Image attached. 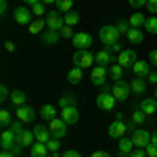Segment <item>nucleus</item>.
Here are the masks:
<instances>
[{
  "instance_id": "nucleus-1",
  "label": "nucleus",
  "mask_w": 157,
  "mask_h": 157,
  "mask_svg": "<svg viewBox=\"0 0 157 157\" xmlns=\"http://www.w3.org/2000/svg\"><path fill=\"white\" fill-rule=\"evenodd\" d=\"M117 38H120V32H117V27H115V25H105V27H101V32H98V40H101L105 46L115 44V42H117Z\"/></svg>"
},
{
  "instance_id": "nucleus-2",
  "label": "nucleus",
  "mask_w": 157,
  "mask_h": 157,
  "mask_svg": "<svg viewBox=\"0 0 157 157\" xmlns=\"http://www.w3.org/2000/svg\"><path fill=\"white\" fill-rule=\"evenodd\" d=\"M115 105H117V98L113 97V92H109V90H103L97 97V107L103 109V111H113Z\"/></svg>"
},
{
  "instance_id": "nucleus-3",
  "label": "nucleus",
  "mask_w": 157,
  "mask_h": 157,
  "mask_svg": "<svg viewBox=\"0 0 157 157\" xmlns=\"http://www.w3.org/2000/svg\"><path fill=\"white\" fill-rule=\"evenodd\" d=\"M94 55L90 52V50H75L73 52V63H75V67H92L94 65Z\"/></svg>"
},
{
  "instance_id": "nucleus-4",
  "label": "nucleus",
  "mask_w": 157,
  "mask_h": 157,
  "mask_svg": "<svg viewBox=\"0 0 157 157\" xmlns=\"http://www.w3.org/2000/svg\"><path fill=\"white\" fill-rule=\"evenodd\" d=\"M46 27L52 32H61L65 27V15H61L59 11H52L46 15Z\"/></svg>"
},
{
  "instance_id": "nucleus-5",
  "label": "nucleus",
  "mask_w": 157,
  "mask_h": 157,
  "mask_svg": "<svg viewBox=\"0 0 157 157\" xmlns=\"http://www.w3.org/2000/svg\"><path fill=\"white\" fill-rule=\"evenodd\" d=\"M113 97L117 98V101H128V97H130V84L126 82V80H115L113 82Z\"/></svg>"
},
{
  "instance_id": "nucleus-6",
  "label": "nucleus",
  "mask_w": 157,
  "mask_h": 157,
  "mask_svg": "<svg viewBox=\"0 0 157 157\" xmlns=\"http://www.w3.org/2000/svg\"><path fill=\"white\" fill-rule=\"evenodd\" d=\"M130 138H132L134 147H140V149H145V147L151 145V132H147V130H140V128L132 130Z\"/></svg>"
},
{
  "instance_id": "nucleus-7",
  "label": "nucleus",
  "mask_w": 157,
  "mask_h": 157,
  "mask_svg": "<svg viewBox=\"0 0 157 157\" xmlns=\"http://www.w3.org/2000/svg\"><path fill=\"white\" fill-rule=\"evenodd\" d=\"M13 17H15V21L19 25H29L34 21V13H32V9H27V6H17L13 11Z\"/></svg>"
},
{
  "instance_id": "nucleus-8",
  "label": "nucleus",
  "mask_w": 157,
  "mask_h": 157,
  "mask_svg": "<svg viewBox=\"0 0 157 157\" xmlns=\"http://www.w3.org/2000/svg\"><path fill=\"white\" fill-rule=\"evenodd\" d=\"M48 130L50 134H52V138H63L65 136V132H67V124L61 120V117H55V120H50L48 121Z\"/></svg>"
},
{
  "instance_id": "nucleus-9",
  "label": "nucleus",
  "mask_w": 157,
  "mask_h": 157,
  "mask_svg": "<svg viewBox=\"0 0 157 157\" xmlns=\"http://www.w3.org/2000/svg\"><path fill=\"white\" fill-rule=\"evenodd\" d=\"M136 52H134L132 48H128V50H121L120 55H117V59H115V63H120L124 69H130L134 63H136Z\"/></svg>"
},
{
  "instance_id": "nucleus-10",
  "label": "nucleus",
  "mask_w": 157,
  "mask_h": 157,
  "mask_svg": "<svg viewBox=\"0 0 157 157\" xmlns=\"http://www.w3.org/2000/svg\"><path fill=\"white\" fill-rule=\"evenodd\" d=\"M61 120L65 121L67 126H73V124H78V121H80V111H78V107L73 105V107L61 109Z\"/></svg>"
},
{
  "instance_id": "nucleus-11",
  "label": "nucleus",
  "mask_w": 157,
  "mask_h": 157,
  "mask_svg": "<svg viewBox=\"0 0 157 157\" xmlns=\"http://www.w3.org/2000/svg\"><path fill=\"white\" fill-rule=\"evenodd\" d=\"M71 42L78 50H88V46H92V36L86 34V32H80V34H75L71 38Z\"/></svg>"
},
{
  "instance_id": "nucleus-12",
  "label": "nucleus",
  "mask_w": 157,
  "mask_h": 157,
  "mask_svg": "<svg viewBox=\"0 0 157 157\" xmlns=\"http://www.w3.org/2000/svg\"><path fill=\"white\" fill-rule=\"evenodd\" d=\"M126 130H128V124H126V121L113 120V124L109 126L107 134L111 136V138H124V136H126Z\"/></svg>"
},
{
  "instance_id": "nucleus-13",
  "label": "nucleus",
  "mask_w": 157,
  "mask_h": 157,
  "mask_svg": "<svg viewBox=\"0 0 157 157\" xmlns=\"http://www.w3.org/2000/svg\"><path fill=\"white\" fill-rule=\"evenodd\" d=\"M17 143V134L13 132L11 128H6V130H2V136H0V145L4 151H11V147Z\"/></svg>"
},
{
  "instance_id": "nucleus-14",
  "label": "nucleus",
  "mask_w": 157,
  "mask_h": 157,
  "mask_svg": "<svg viewBox=\"0 0 157 157\" xmlns=\"http://www.w3.org/2000/svg\"><path fill=\"white\" fill-rule=\"evenodd\" d=\"M132 73H134V78H143V80H147V75L151 73V67H149L147 61H136V63L132 65Z\"/></svg>"
},
{
  "instance_id": "nucleus-15",
  "label": "nucleus",
  "mask_w": 157,
  "mask_h": 157,
  "mask_svg": "<svg viewBox=\"0 0 157 157\" xmlns=\"http://www.w3.org/2000/svg\"><path fill=\"white\" fill-rule=\"evenodd\" d=\"M15 115H17V120H19V121H34L36 111H34L32 107H27V105H23V107H17Z\"/></svg>"
},
{
  "instance_id": "nucleus-16",
  "label": "nucleus",
  "mask_w": 157,
  "mask_h": 157,
  "mask_svg": "<svg viewBox=\"0 0 157 157\" xmlns=\"http://www.w3.org/2000/svg\"><path fill=\"white\" fill-rule=\"evenodd\" d=\"M107 67H103V65H97V67H92V82L94 86H105V78H107Z\"/></svg>"
},
{
  "instance_id": "nucleus-17",
  "label": "nucleus",
  "mask_w": 157,
  "mask_h": 157,
  "mask_svg": "<svg viewBox=\"0 0 157 157\" xmlns=\"http://www.w3.org/2000/svg\"><path fill=\"white\" fill-rule=\"evenodd\" d=\"M94 59H97L98 65H103V67H111L115 61H113V55L109 52L107 48H103V50H98L97 55H94Z\"/></svg>"
},
{
  "instance_id": "nucleus-18",
  "label": "nucleus",
  "mask_w": 157,
  "mask_h": 157,
  "mask_svg": "<svg viewBox=\"0 0 157 157\" xmlns=\"http://www.w3.org/2000/svg\"><path fill=\"white\" fill-rule=\"evenodd\" d=\"M61 34L59 32H52V29H46V32H42V36H40V40H42V44H46V46H55L57 42H59Z\"/></svg>"
},
{
  "instance_id": "nucleus-19",
  "label": "nucleus",
  "mask_w": 157,
  "mask_h": 157,
  "mask_svg": "<svg viewBox=\"0 0 157 157\" xmlns=\"http://www.w3.org/2000/svg\"><path fill=\"white\" fill-rule=\"evenodd\" d=\"M130 90H132L134 94L143 97V94L147 92V80H143V78H134V80H130Z\"/></svg>"
},
{
  "instance_id": "nucleus-20",
  "label": "nucleus",
  "mask_w": 157,
  "mask_h": 157,
  "mask_svg": "<svg viewBox=\"0 0 157 157\" xmlns=\"http://www.w3.org/2000/svg\"><path fill=\"white\" fill-rule=\"evenodd\" d=\"M34 134H36V143H44V145L52 138V134H50V130L46 126H36L34 128Z\"/></svg>"
},
{
  "instance_id": "nucleus-21",
  "label": "nucleus",
  "mask_w": 157,
  "mask_h": 157,
  "mask_svg": "<svg viewBox=\"0 0 157 157\" xmlns=\"http://www.w3.org/2000/svg\"><path fill=\"white\" fill-rule=\"evenodd\" d=\"M140 109L145 111L147 115H153L157 111V98L155 97H147V98H143L140 101Z\"/></svg>"
},
{
  "instance_id": "nucleus-22",
  "label": "nucleus",
  "mask_w": 157,
  "mask_h": 157,
  "mask_svg": "<svg viewBox=\"0 0 157 157\" xmlns=\"http://www.w3.org/2000/svg\"><path fill=\"white\" fill-rule=\"evenodd\" d=\"M17 143H21L23 147H34V143H36V134H34V130H23V132L17 136Z\"/></svg>"
},
{
  "instance_id": "nucleus-23",
  "label": "nucleus",
  "mask_w": 157,
  "mask_h": 157,
  "mask_svg": "<svg viewBox=\"0 0 157 157\" xmlns=\"http://www.w3.org/2000/svg\"><path fill=\"white\" fill-rule=\"evenodd\" d=\"M29 153H32V157H48L50 151L44 143H34V147H29Z\"/></svg>"
},
{
  "instance_id": "nucleus-24",
  "label": "nucleus",
  "mask_w": 157,
  "mask_h": 157,
  "mask_svg": "<svg viewBox=\"0 0 157 157\" xmlns=\"http://www.w3.org/2000/svg\"><path fill=\"white\" fill-rule=\"evenodd\" d=\"M134 151V143H132V138H120V155L124 157V155H130Z\"/></svg>"
},
{
  "instance_id": "nucleus-25",
  "label": "nucleus",
  "mask_w": 157,
  "mask_h": 157,
  "mask_svg": "<svg viewBox=\"0 0 157 157\" xmlns=\"http://www.w3.org/2000/svg\"><path fill=\"white\" fill-rule=\"evenodd\" d=\"M126 38L132 42V44H140L143 40H145V34H143V29H136V27H130V32L126 34Z\"/></svg>"
},
{
  "instance_id": "nucleus-26",
  "label": "nucleus",
  "mask_w": 157,
  "mask_h": 157,
  "mask_svg": "<svg viewBox=\"0 0 157 157\" xmlns=\"http://www.w3.org/2000/svg\"><path fill=\"white\" fill-rule=\"evenodd\" d=\"M9 101L13 103V107H23L25 105V92L23 90H13Z\"/></svg>"
},
{
  "instance_id": "nucleus-27",
  "label": "nucleus",
  "mask_w": 157,
  "mask_h": 157,
  "mask_svg": "<svg viewBox=\"0 0 157 157\" xmlns=\"http://www.w3.org/2000/svg\"><path fill=\"white\" fill-rule=\"evenodd\" d=\"M147 117H149V115H147V113H145V111H143L140 107H138V109H134L132 113H130V120H132L134 124H136V126H143V124L147 121Z\"/></svg>"
},
{
  "instance_id": "nucleus-28",
  "label": "nucleus",
  "mask_w": 157,
  "mask_h": 157,
  "mask_svg": "<svg viewBox=\"0 0 157 157\" xmlns=\"http://www.w3.org/2000/svg\"><path fill=\"white\" fill-rule=\"evenodd\" d=\"M128 23H130V27L143 29V27H145V23H147V19L143 17V15H140V13H134L132 17H130V21H128Z\"/></svg>"
},
{
  "instance_id": "nucleus-29",
  "label": "nucleus",
  "mask_w": 157,
  "mask_h": 157,
  "mask_svg": "<svg viewBox=\"0 0 157 157\" xmlns=\"http://www.w3.org/2000/svg\"><path fill=\"white\" fill-rule=\"evenodd\" d=\"M40 115H42V120L50 121V120H55V117H57V109L52 107V105H44V107L40 109Z\"/></svg>"
},
{
  "instance_id": "nucleus-30",
  "label": "nucleus",
  "mask_w": 157,
  "mask_h": 157,
  "mask_svg": "<svg viewBox=\"0 0 157 157\" xmlns=\"http://www.w3.org/2000/svg\"><path fill=\"white\" fill-rule=\"evenodd\" d=\"M27 27H29V34H42V29L46 27V21L44 19H34Z\"/></svg>"
},
{
  "instance_id": "nucleus-31",
  "label": "nucleus",
  "mask_w": 157,
  "mask_h": 157,
  "mask_svg": "<svg viewBox=\"0 0 157 157\" xmlns=\"http://www.w3.org/2000/svg\"><path fill=\"white\" fill-rule=\"evenodd\" d=\"M107 71H109V78H111V80H121V75H124V67H121L120 63H113Z\"/></svg>"
},
{
  "instance_id": "nucleus-32",
  "label": "nucleus",
  "mask_w": 157,
  "mask_h": 157,
  "mask_svg": "<svg viewBox=\"0 0 157 157\" xmlns=\"http://www.w3.org/2000/svg\"><path fill=\"white\" fill-rule=\"evenodd\" d=\"M82 75H84V73H82V67H73L71 71L67 73V80H69L71 84H80V82H82Z\"/></svg>"
},
{
  "instance_id": "nucleus-33",
  "label": "nucleus",
  "mask_w": 157,
  "mask_h": 157,
  "mask_svg": "<svg viewBox=\"0 0 157 157\" xmlns=\"http://www.w3.org/2000/svg\"><path fill=\"white\" fill-rule=\"evenodd\" d=\"M75 105V97L73 94H63V97H59V107L65 109V107H73Z\"/></svg>"
},
{
  "instance_id": "nucleus-34",
  "label": "nucleus",
  "mask_w": 157,
  "mask_h": 157,
  "mask_svg": "<svg viewBox=\"0 0 157 157\" xmlns=\"http://www.w3.org/2000/svg\"><path fill=\"white\" fill-rule=\"evenodd\" d=\"M55 4H57V11L65 15V13H69V11H71V6H73V0H57Z\"/></svg>"
},
{
  "instance_id": "nucleus-35",
  "label": "nucleus",
  "mask_w": 157,
  "mask_h": 157,
  "mask_svg": "<svg viewBox=\"0 0 157 157\" xmlns=\"http://www.w3.org/2000/svg\"><path fill=\"white\" fill-rule=\"evenodd\" d=\"M0 124H2V128H9V126L13 124L11 111H6V109H2V111H0Z\"/></svg>"
},
{
  "instance_id": "nucleus-36",
  "label": "nucleus",
  "mask_w": 157,
  "mask_h": 157,
  "mask_svg": "<svg viewBox=\"0 0 157 157\" xmlns=\"http://www.w3.org/2000/svg\"><path fill=\"white\" fill-rule=\"evenodd\" d=\"M80 23V15L78 13H65V25H69V27H73V25Z\"/></svg>"
},
{
  "instance_id": "nucleus-37",
  "label": "nucleus",
  "mask_w": 157,
  "mask_h": 157,
  "mask_svg": "<svg viewBox=\"0 0 157 157\" xmlns=\"http://www.w3.org/2000/svg\"><path fill=\"white\" fill-rule=\"evenodd\" d=\"M32 13H34V17H36V19H42V15L46 13V4H44V2L34 4V6H32Z\"/></svg>"
},
{
  "instance_id": "nucleus-38",
  "label": "nucleus",
  "mask_w": 157,
  "mask_h": 157,
  "mask_svg": "<svg viewBox=\"0 0 157 157\" xmlns=\"http://www.w3.org/2000/svg\"><path fill=\"white\" fill-rule=\"evenodd\" d=\"M145 27H147V32H149V34H157V17H155V15L147 19Z\"/></svg>"
},
{
  "instance_id": "nucleus-39",
  "label": "nucleus",
  "mask_w": 157,
  "mask_h": 157,
  "mask_svg": "<svg viewBox=\"0 0 157 157\" xmlns=\"http://www.w3.org/2000/svg\"><path fill=\"white\" fill-rule=\"evenodd\" d=\"M115 27H117V32H120V36H121V34L126 36V34L130 32V23H128V21H124V19H121V21H120L117 25H115Z\"/></svg>"
},
{
  "instance_id": "nucleus-40",
  "label": "nucleus",
  "mask_w": 157,
  "mask_h": 157,
  "mask_svg": "<svg viewBox=\"0 0 157 157\" xmlns=\"http://www.w3.org/2000/svg\"><path fill=\"white\" fill-rule=\"evenodd\" d=\"M59 34H61V38H73V36H75V32H73V27H69V25H65V27L61 29Z\"/></svg>"
},
{
  "instance_id": "nucleus-41",
  "label": "nucleus",
  "mask_w": 157,
  "mask_h": 157,
  "mask_svg": "<svg viewBox=\"0 0 157 157\" xmlns=\"http://www.w3.org/2000/svg\"><path fill=\"white\" fill-rule=\"evenodd\" d=\"M21 124H23V121L15 120V121H13V124H11V126H9V128H11V130H13V132H15V134H17V136H19V134L23 132V128H21Z\"/></svg>"
},
{
  "instance_id": "nucleus-42",
  "label": "nucleus",
  "mask_w": 157,
  "mask_h": 157,
  "mask_svg": "<svg viewBox=\"0 0 157 157\" xmlns=\"http://www.w3.org/2000/svg\"><path fill=\"white\" fill-rule=\"evenodd\" d=\"M46 147H48V151L50 153H52V151H59V138H50L48 143H46Z\"/></svg>"
},
{
  "instance_id": "nucleus-43",
  "label": "nucleus",
  "mask_w": 157,
  "mask_h": 157,
  "mask_svg": "<svg viewBox=\"0 0 157 157\" xmlns=\"http://www.w3.org/2000/svg\"><path fill=\"white\" fill-rule=\"evenodd\" d=\"M105 48H107L109 52H111V55H120L121 50H124V48L120 46V42H115V44H111V46H105Z\"/></svg>"
},
{
  "instance_id": "nucleus-44",
  "label": "nucleus",
  "mask_w": 157,
  "mask_h": 157,
  "mask_svg": "<svg viewBox=\"0 0 157 157\" xmlns=\"http://www.w3.org/2000/svg\"><path fill=\"white\" fill-rule=\"evenodd\" d=\"M0 101H6V98H11V92H9V88H6V84H2L0 86Z\"/></svg>"
},
{
  "instance_id": "nucleus-45",
  "label": "nucleus",
  "mask_w": 157,
  "mask_h": 157,
  "mask_svg": "<svg viewBox=\"0 0 157 157\" xmlns=\"http://www.w3.org/2000/svg\"><path fill=\"white\" fill-rule=\"evenodd\" d=\"M130 157H147V151H145V149H140V147H136L132 153H130Z\"/></svg>"
},
{
  "instance_id": "nucleus-46",
  "label": "nucleus",
  "mask_w": 157,
  "mask_h": 157,
  "mask_svg": "<svg viewBox=\"0 0 157 157\" xmlns=\"http://www.w3.org/2000/svg\"><path fill=\"white\" fill-rule=\"evenodd\" d=\"M145 151H147V157H157V147L155 145L145 147Z\"/></svg>"
},
{
  "instance_id": "nucleus-47",
  "label": "nucleus",
  "mask_w": 157,
  "mask_h": 157,
  "mask_svg": "<svg viewBox=\"0 0 157 157\" xmlns=\"http://www.w3.org/2000/svg\"><path fill=\"white\" fill-rule=\"evenodd\" d=\"M147 11L157 13V0H147Z\"/></svg>"
},
{
  "instance_id": "nucleus-48",
  "label": "nucleus",
  "mask_w": 157,
  "mask_h": 157,
  "mask_svg": "<svg viewBox=\"0 0 157 157\" xmlns=\"http://www.w3.org/2000/svg\"><path fill=\"white\" fill-rule=\"evenodd\" d=\"M147 84H151V86H157V73H155V71H151L149 75H147Z\"/></svg>"
},
{
  "instance_id": "nucleus-49",
  "label": "nucleus",
  "mask_w": 157,
  "mask_h": 157,
  "mask_svg": "<svg viewBox=\"0 0 157 157\" xmlns=\"http://www.w3.org/2000/svg\"><path fill=\"white\" fill-rule=\"evenodd\" d=\"M128 2H130L132 9H140V6H145V4H147V0H128Z\"/></svg>"
},
{
  "instance_id": "nucleus-50",
  "label": "nucleus",
  "mask_w": 157,
  "mask_h": 157,
  "mask_svg": "<svg viewBox=\"0 0 157 157\" xmlns=\"http://www.w3.org/2000/svg\"><path fill=\"white\" fill-rule=\"evenodd\" d=\"M149 61H151V65L157 67V48H153L151 52H149Z\"/></svg>"
},
{
  "instance_id": "nucleus-51",
  "label": "nucleus",
  "mask_w": 157,
  "mask_h": 157,
  "mask_svg": "<svg viewBox=\"0 0 157 157\" xmlns=\"http://www.w3.org/2000/svg\"><path fill=\"white\" fill-rule=\"evenodd\" d=\"M15 48H17V46H15V42H11V40H6V42H4V50H6V52H15Z\"/></svg>"
},
{
  "instance_id": "nucleus-52",
  "label": "nucleus",
  "mask_w": 157,
  "mask_h": 157,
  "mask_svg": "<svg viewBox=\"0 0 157 157\" xmlns=\"http://www.w3.org/2000/svg\"><path fill=\"white\" fill-rule=\"evenodd\" d=\"M21 147H23L21 143H15V145L11 147V153L13 155H19V153H21Z\"/></svg>"
},
{
  "instance_id": "nucleus-53",
  "label": "nucleus",
  "mask_w": 157,
  "mask_h": 157,
  "mask_svg": "<svg viewBox=\"0 0 157 157\" xmlns=\"http://www.w3.org/2000/svg\"><path fill=\"white\" fill-rule=\"evenodd\" d=\"M63 157H82V155H80L78 151H73V149H67V151L63 153Z\"/></svg>"
},
{
  "instance_id": "nucleus-54",
  "label": "nucleus",
  "mask_w": 157,
  "mask_h": 157,
  "mask_svg": "<svg viewBox=\"0 0 157 157\" xmlns=\"http://www.w3.org/2000/svg\"><path fill=\"white\" fill-rule=\"evenodd\" d=\"M6 9H9V2H6V0H0V15H4Z\"/></svg>"
},
{
  "instance_id": "nucleus-55",
  "label": "nucleus",
  "mask_w": 157,
  "mask_h": 157,
  "mask_svg": "<svg viewBox=\"0 0 157 157\" xmlns=\"http://www.w3.org/2000/svg\"><path fill=\"white\" fill-rule=\"evenodd\" d=\"M90 157H111V155H109V153H105V151H94Z\"/></svg>"
},
{
  "instance_id": "nucleus-56",
  "label": "nucleus",
  "mask_w": 157,
  "mask_h": 157,
  "mask_svg": "<svg viewBox=\"0 0 157 157\" xmlns=\"http://www.w3.org/2000/svg\"><path fill=\"white\" fill-rule=\"evenodd\" d=\"M151 145L157 147V130H155V132H151Z\"/></svg>"
},
{
  "instance_id": "nucleus-57",
  "label": "nucleus",
  "mask_w": 157,
  "mask_h": 157,
  "mask_svg": "<svg viewBox=\"0 0 157 157\" xmlns=\"http://www.w3.org/2000/svg\"><path fill=\"white\" fill-rule=\"evenodd\" d=\"M25 4H29V9H32V6H34V4H38V2H42V0H23Z\"/></svg>"
},
{
  "instance_id": "nucleus-58",
  "label": "nucleus",
  "mask_w": 157,
  "mask_h": 157,
  "mask_svg": "<svg viewBox=\"0 0 157 157\" xmlns=\"http://www.w3.org/2000/svg\"><path fill=\"white\" fill-rule=\"evenodd\" d=\"M0 157H15V155H13L11 151H4V149H2V153H0Z\"/></svg>"
},
{
  "instance_id": "nucleus-59",
  "label": "nucleus",
  "mask_w": 157,
  "mask_h": 157,
  "mask_svg": "<svg viewBox=\"0 0 157 157\" xmlns=\"http://www.w3.org/2000/svg\"><path fill=\"white\" fill-rule=\"evenodd\" d=\"M48 157H63V155H59V151H52V153H48Z\"/></svg>"
},
{
  "instance_id": "nucleus-60",
  "label": "nucleus",
  "mask_w": 157,
  "mask_h": 157,
  "mask_svg": "<svg viewBox=\"0 0 157 157\" xmlns=\"http://www.w3.org/2000/svg\"><path fill=\"white\" fill-rule=\"evenodd\" d=\"M42 2H44V4H55L57 0H42Z\"/></svg>"
},
{
  "instance_id": "nucleus-61",
  "label": "nucleus",
  "mask_w": 157,
  "mask_h": 157,
  "mask_svg": "<svg viewBox=\"0 0 157 157\" xmlns=\"http://www.w3.org/2000/svg\"><path fill=\"white\" fill-rule=\"evenodd\" d=\"M155 98H157V86H155Z\"/></svg>"
}]
</instances>
